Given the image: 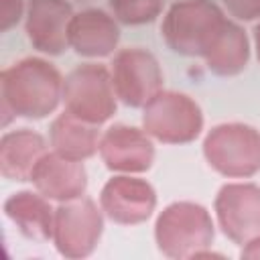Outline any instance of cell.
<instances>
[{
    "label": "cell",
    "mask_w": 260,
    "mask_h": 260,
    "mask_svg": "<svg viewBox=\"0 0 260 260\" xmlns=\"http://www.w3.org/2000/svg\"><path fill=\"white\" fill-rule=\"evenodd\" d=\"M63 102V77L59 69L41 57H24L0 73V124L12 118L41 120Z\"/></svg>",
    "instance_id": "6da1fadb"
},
{
    "label": "cell",
    "mask_w": 260,
    "mask_h": 260,
    "mask_svg": "<svg viewBox=\"0 0 260 260\" xmlns=\"http://www.w3.org/2000/svg\"><path fill=\"white\" fill-rule=\"evenodd\" d=\"M215 238L211 213L195 201L169 203L154 221V242L167 258H199Z\"/></svg>",
    "instance_id": "7a4b0ae2"
},
{
    "label": "cell",
    "mask_w": 260,
    "mask_h": 260,
    "mask_svg": "<svg viewBox=\"0 0 260 260\" xmlns=\"http://www.w3.org/2000/svg\"><path fill=\"white\" fill-rule=\"evenodd\" d=\"M228 18L211 0H179L160 24L167 47L185 57H203Z\"/></svg>",
    "instance_id": "3957f363"
},
{
    "label": "cell",
    "mask_w": 260,
    "mask_h": 260,
    "mask_svg": "<svg viewBox=\"0 0 260 260\" xmlns=\"http://www.w3.org/2000/svg\"><path fill=\"white\" fill-rule=\"evenodd\" d=\"M207 165L228 179H248L260 173V130L244 122L213 126L203 138Z\"/></svg>",
    "instance_id": "277c9868"
},
{
    "label": "cell",
    "mask_w": 260,
    "mask_h": 260,
    "mask_svg": "<svg viewBox=\"0 0 260 260\" xmlns=\"http://www.w3.org/2000/svg\"><path fill=\"white\" fill-rule=\"evenodd\" d=\"M142 130L162 144H187L201 134L203 112L191 95L160 89L142 108Z\"/></svg>",
    "instance_id": "5b68a950"
},
{
    "label": "cell",
    "mask_w": 260,
    "mask_h": 260,
    "mask_svg": "<svg viewBox=\"0 0 260 260\" xmlns=\"http://www.w3.org/2000/svg\"><path fill=\"white\" fill-rule=\"evenodd\" d=\"M116 91L110 69L100 63H83L71 69L63 79V104L73 116L104 124L116 114Z\"/></svg>",
    "instance_id": "8992f818"
},
{
    "label": "cell",
    "mask_w": 260,
    "mask_h": 260,
    "mask_svg": "<svg viewBox=\"0 0 260 260\" xmlns=\"http://www.w3.org/2000/svg\"><path fill=\"white\" fill-rule=\"evenodd\" d=\"M104 232V211L89 199L79 197L55 207L53 244L63 258L81 260L95 252Z\"/></svg>",
    "instance_id": "52a82bcc"
},
{
    "label": "cell",
    "mask_w": 260,
    "mask_h": 260,
    "mask_svg": "<svg viewBox=\"0 0 260 260\" xmlns=\"http://www.w3.org/2000/svg\"><path fill=\"white\" fill-rule=\"evenodd\" d=\"M116 98L130 108H144L162 89V71L156 57L140 47L120 49L110 63Z\"/></svg>",
    "instance_id": "ba28073f"
},
{
    "label": "cell",
    "mask_w": 260,
    "mask_h": 260,
    "mask_svg": "<svg viewBox=\"0 0 260 260\" xmlns=\"http://www.w3.org/2000/svg\"><path fill=\"white\" fill-rule=\"evenodd\" d=\"M213 211L223 236L238 246L246 244L260 236V185L248 181L221 185Z\"/></svg>",
    "instance_id": "9c48e42d"
},
{
    "label": "cell",
    "mask_w": 260,
    "mask_h": 260,
    "mask_svg": "<svg viewBox=\"0 0 260 260\" xmlns=\"http://www.w3.org/2000/svg\"><path fill=\"white\" fill-rule=\"evenodd\" d=\"M100 207L118 225L144 223L156 207L154 187L136 175H116L100 191Z\"/></svg>",
    "instance_id": "30bf717a"
},
{
    "label": "cell",
    "mask_w": 260,
    "mask_h": 260,
    "mask_svg": "<svg viewBox=\"0 0 260 260\" xmlns=\"http://www.w3.org/2000/svg\"><path fill=\"white\" fill-rule=\"evenodd\" d=\"M104 165L112 173L140 175L152 167L154 144L152 138L128 124H112L100 138L98 148Z\"/></svg>",
    "instance_id": "8fae6325"
},
{
    "label": "cell",
    "mask_w": 260,
    "mask_h": 260,
    "mask_svg": "<svg viewBox=\"0 0 260 260\" xmlns=\"http://www.w3.org/2000/svg\"><path fill=\"white\" fill-rule=\"evenodd\" d=\"M73 14L67 0H28L24 32L30 45L45 55H61L69 49L67 28Z\"/></svg>",
    "instance_id": "7c38bea8"
},
{
    "label": "cell",
    "mask_w": 260,
    "mask_h": 260,
    "mask_svg": "<svg viewBox=\"0 0 260 260\" xmlns=\"http://www.w3.org/2000/svg\"><path fill=\"white\" fill-rule=\"evenodd\" d=\"M30 183L47 199L65 203L85 195L87 171L83 167V160H73L61 156L55 150H47L37 162L30 175Z\"/></svg>",
    "instance_id": "4fadbf2b"
},
{
    "label": "cell",
    "mask_w": 260,
    "mask_h": 260,
    "mask_svg": "<svg viewBox=\"0 0 260 260\" xmlns=\"http://www.w3.org/2000/svg\"><path fill=\"white\" fill-rule=\"evenodd\" d=\"M67 41L69 49H73L81 57H108L114 53L120 41L118 20L102 8H85L71 16Z\"/></svg>",
    "instance_id": "5bb4252c"
},
{
    "label": "cell",
    "mask_w": 260,
    "mask_h": 260,
    "mask_svg": "<svg viewBox=\"0 0 260 260\" xmlns=\"http://www.w3.org/2000/svg\"><path fill=\"white\" fill-rule=\"evenodd\" d=\"M4 215L12 221V225L32 242H49L53 240V221L55 209L51 199L41 195L39 191H16L4 199Z\"/></svg>",
    "instance_id": "9a60e30c"
},
{
    "label": "cell",
    "mask_w": 260,
    "mask_h": 260,
    "mask_svg": "<svg viewBox=\"0 0 260 260\" xmlns=\"http://www.w3.org/2000/svg\"><path fill=\"white\" fill-rule=\"evenodd\" d=\"M45 152L47 142L37 130H8L0 138V175L8 181H30V175Z\"/></svg>",
    "instance_id": "2e32d148"
},
{
    "label": "cell",
    "mask_w": 260,
    "mask_h": 260,
    "mask_svg": "<svg viewBox=\"0 0 260 260\" xmlns=\"http://www.w3.org/2000/svg\"><path fill=\"white\" fill-rule=\"evenodd\" d=\"M100 130L98 124L85 122L71 112L63 110L49 128V144L61 156L73 160L91 158L100 148Z\"/></svg>",
    "instance_id": "e0dca14e"
},
{
    "label": "cell",
    "mask_w": 260,
    "mask_h": 260,
    "mask_svg": "<svg viewBox=\"0 0 260 260\" xmlns=\"http://www.w3.org/2000/svg\"><path fill=\"white\" fill-rule=\"evenodd\" d=\"M250 59V43L244 28L232 20H225L215 35L211 47L205 51L203 61L207 69L219 77H232L246 69Z\"/></svg>",
    "instance_id": "ac0fdd59"
},
{
    "label": "cell",
    "mask_w": 260,
    "mask_h": 260,
    "mask_svg": "<svg viewBox=\"0 0 260 260\" xmlns=\"http://www.w3.org/2000/svg\"><path fill=\"white\" fill-rule=\"evenodd\" d=\"M112 16L122 24H146L160 16L165 0H108Z\"/></svg>",
    "instance_id": "d6986e66"
},
{
    "label": "cell",
    "mask_w": 260,
    "mask_h": 260,
    "mask_svg": "<svg viewBox=\"0 0 260 260\" xmlns=\"http://www.w3.org/2000/svg\"><path fill=\"white\" fill-rule=\"evenodd\" d=\"M26 14L24 0H0V30L6 32Z\"/></svg>",
    "instance_id": "ffe728a7"
},
{
    "label": "cell",
    "mask_w": 260,
    "mask_h": 260,
    "mask_svg": "<svg viewBox=\"0 0 260 260\" xmlns=\"http://www.w3.org/2000/svg\"><path fill=\"white\" fill-rule=\"evenodd\" d=\"M228 12L238 20L260 18V0H223Z\"/></svg>",
    "instance_id": "44dd1931"
},
{
    "label": "cell",
    "mask_w": 260,
    "mask_h": 260,
    "mask_svg": "<svg viewBox=\"0 0 260 260\" xmlns=\"http://www.w3.org/2000/svg\"><path fill=\"white\" fill-rule=\"evenodd\" d=\"M242 258H252V260H258L260 258V236L248 240L246 244H242V252H240Z\"/></svg>",
    "instance_id": "7402d4cb"
},
{
    "label": "cell",
    "mask_w": 260,
    "mask_h": 260,
    "mask_svg": "<svg viewBox=\"0 0 260 260\" xmlns=\"http://www.w3.org/2000/svg\"><path fill=\"white\" fill-rule=\"evenodd\" d=\"M254 47H256V55L260 61V22L254 26Z\"/></svg>",
    "instance_id": "603a6c76"
}]
</instances>
